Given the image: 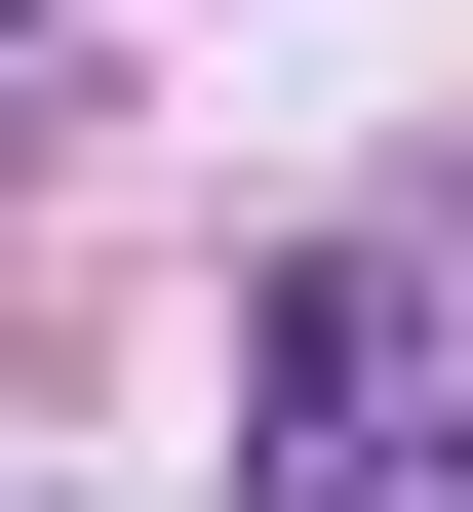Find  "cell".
Listing matches in <instances>:
<instances>
[{"instance_id":"1","label":"cell","mask_w":473,"mask_h":512,"mask_svg":"<svg viewBox=\"0 0 473 512\" xmlns=\"http://www.w3.org/2000/svg\"><path fill=\"white\" fill-rule=\"evenodd\" d=\"M0 40H40V0H0Z\"/></svg>"}]
</instances>
